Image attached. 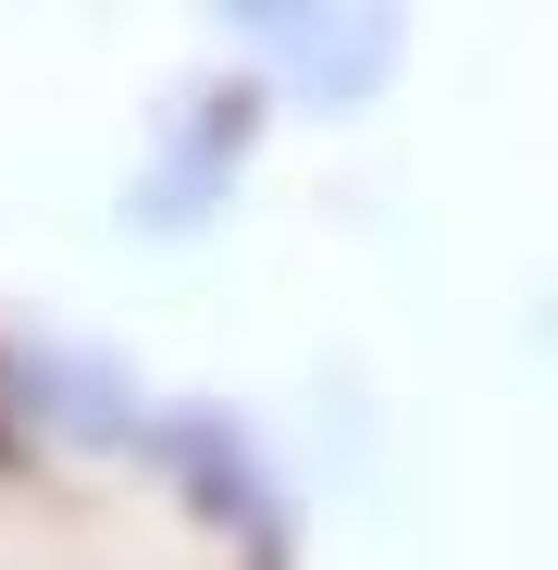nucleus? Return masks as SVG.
<instances>
[{
    "label": "nucleus",
    "instance_id": "f257e3e1",
    "mask_svg": "<svg viewBox=\"0 0 558 570\" xmlns=\"http://www.w3.org/2000/svg\"><path fill=\"white\" fill-rule=\"evenodd\" d=\"M248 38L286 62L298 87H323V100H360V87L398 75V13H347V26H323V13H261Z\"/></svg>",
    "mask_w": 558,
    "mask_h": 570
}]
</instances>
